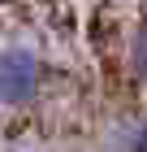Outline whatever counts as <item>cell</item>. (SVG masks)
I'll return each instance as SVG.
<instances>
[{
    "instance_id": "1",
    "label": "cell",
    "mask_w": 147,
    "mask_h": 152,
    "mask_svg": "<svg viewBox=\"0 0 147 152\" xmlns=\"http://www.w3.org/2000/svg\"><path fill=\"white\" fill-rule=\"evenodd\" d=\"M43 87V61L30 48H4L0 52V104L22 109Z\"/></svg>"
},
{
    "instance_id": "3",
    "label": "cell",
    "mask_w": 147,
    "mask_h": 152,
    "mask_svg": "<svg viewBox=\"0 0 147 152\" xmlns=\"http://www.w3.org/2000/svg\"><path fill=\"white\" fill-rule=\"evenodd\" d=\"M125 148L130 152H147V122H138V126L125 135Z\"/></svg>"
},
{
    "instance_id": "2",
    "label": "cell",
    "mask_w": 147,
    "mask_h": 152,
    "mask_svg": "<svg viewBox=\"0 0 147 152\" xmlns=\"http://www.w3.org/2000/svg\"><path fill=\"white\" fill-rule=\"evenodd\" d=\"M130 70L138 83H147V26H138L134 39H130Z\"/></svg>"
}]
</instances>
